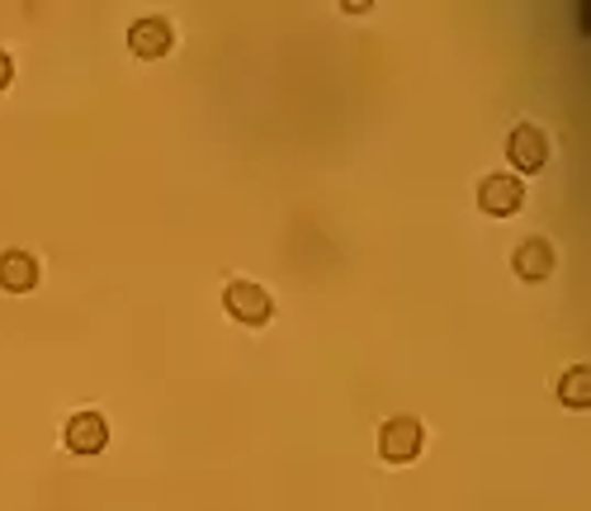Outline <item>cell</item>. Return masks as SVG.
<instances>
[{
  "label": "cell",
  "instance_id": "6da1fadb",
  "mask_svg": "<svg viewBox=\"0 0 591 511\" xmlns=\"http://www.w3.org/2000/svg\"><path fill=\"white\" fill-rule=\"evenodd\" d=\"M379 455L388 459V465H407V459H417L422 455V422L417 417L383 422V431H379Z\"/></svg>",
  "mask_w": 591,
  "mask_h": 511
},
{
  "label": "cell",
  "instance_id": "277c9868",
  "mask_svg": "<svg viewBox=\"0 0 591 511\" xmlns=\"http://www.w3.org/2000/svg\"><path fill=\"white\" fill-rule=\"evenodd\" d=\"M478 204H483L492 218H511L525 204V185L516 175H488V181L478 185Z\"/></svg>",
  "mask_w": 591,
  "mask_h": 511
},
{
  "label": "cell",
  "instance_id": "7a4b0ae2",
  "mask_svg": "<svg viewBox=\"0 0 591 511\" xmlns=\"http://www.w3.org/2000/svg\"><path fill=\"white\" fill-rule=\"evenodd\" d=\"M222 303H228V313L237 317V323H251V327H261L270 323V294L261 290V284H251V280H232L228 284V294H222Z\"/></svg>",
  "mask_w": 591,
  "mask_h": 511
},
{
  "label": "cell",
  "instance_id": "52a82bcc",
  "mask_svg": "<svg viewBox=\"0 0 591 511\" xmlns=\"http://www.w3.org/2000/svg\"><path fill=\"white\" fill-rule=\"evenodd\" d=\"M516 275L521 280H530V284H539V280H549L554 275V247L545 242V237H530V242H521L516 247Z\"/></svg>",
  "mask_w": 591,
  "mask_h": 511
},
{
  "label": "cell",
  "instance_id": "8992f818",
  "mask_svg": "<svg viewBox=\"0 0 591 511\" xmlns=\"http://www.w3.org/2000/svg\"><path fill=\"white\" fill-rule=\"evenodd\" d=\"M171 24L166 20H156V14H152V20H138L133 29H128V47H133V57H166L171 53Z\"/></svg>",
  "mask_w": 591,
  "mask_h": 511
},
{
  "label": "cell",
  "instance_id": "30bf717a",
  "mask_svg": "<svg viewBox=\"0 0 591 511\" xmlns=\"http://www.w3.org/2000/svg\"><path fill=\"white\" fill-rule=\"evenodd\" d=\"M10 76H14V62H10V53H0V90L10 86Z\"/></svg>",
  "mask_w": 591,
  "mask_h": 511
},
{
  "label": "cell",
  "instance_id": "ba28073f",
  "mask_svg": "<svg viewBox=\"0 0 591 511\" xmlns=\"http://www.w3.org/2000/svg\"><path fill=\"white\" fill-rule=\"evenodd\" d=\"M39 284V265L29 251H6L0 256V290L6 294H29Z\"/></svg>",
  "mask_w": 591,
  "mask_h": 511
},
{
  "label": "cell",
  "instance_id": "5b68a950",
  "mask_svg": "<svg viewBox=\"0 0 591 511\" xmlns=\"http://www.w3.org/2000/svg\"><path fill=\"white\" fill-rule=\"evenodd\" d=\"M105 445H109V426L100 412H76L67 422V450L72 455H100Z\"/></svg>",
  "mask_w": 591,
  "mask_h": 511
},
{
  "label": "cell",
  "instance_id": "9c48e42d",
  "mask_svg": "<svg viewBox=\"0 0 591 511\" xmlns=\"http://www.w3.org/2000/svg\"><path fill=\"white\" fill-rule=\"evenodd\" d=\"M558 398H563V407H572V412L591 407V370L587 365H572V370L558 379Z\"/></svg>",
  "mask_w": 591,
  "mask_h": 511
},
{
  "label": "cell",
  "instance_id": "3957f363",
  "mask_svg": "<svg viewBox=\"0 0 591 511\" xmlns=\"http://www.w3.org/2000/svg\"><path fill=\"white\" fill-rule=\"evenodd\" d=\"M506 156L516 171H545L549 162V138L535 123H516V133L506 138Z\"/></svg>",
  "mask_w": 591,
  "mask_h": 511
}]
</instances>
